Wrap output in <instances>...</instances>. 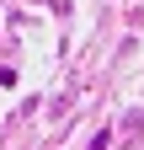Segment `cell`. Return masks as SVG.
<instances>
[{
	"instance_id": "6da1fadb",
	"label": "cell",
	"mask_w": 144,
	"mask_h": 150,
	"mask_svg": "<svg viewBox=\"0 0 144 150\" xmlns=\"http://www.w3.org/2000/svg\"><path fill=\"white\" fill-rule=\"evenodd\" d=\"M123 134H144V112H128L123 118Z\"/></svg>"
},
{
	"instance_id": "7a4b0ae2",
	"label": "cell",
	"mask_w": 144,
	"mask_h": 150,
	"mask_svg": "<svg viewBox=\"0 0 144 150\" xmlns=\"http://www.w3.org/2000/svg\"><path fill=\"white\" fill-rule=\"evenodd\" d=\"M91 150H112V134H107V129H101V134L91 139Z\"/></svg>"
}]
</instances>
